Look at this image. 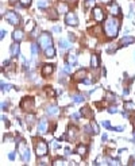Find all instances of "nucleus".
Returning <instances> with one entry per match:
<instances>
[{
    "mask_svg": "<svg viewBox=\"0 0 135 166\" xmlns=\"http://www.w3.org/2000/svg\"><path fill=\"white\" fill-rule=\"evenodd\" d=\"M4 35H6V31H4V30H1V38H4Z\"/></svg>",
    "mask_w": 135,
    "mask_h": 166,
    "instance_id": "nucleus-41",
    "label": "nucleus"
},
{
    "mask_svg": "<svg viewBox=\"0 0 135 166\" xmlns=\"http://www.w3.org/2000/svg\"><path fill=\"white\" fill-rule=\"evenodd\" d=\"M22 160L24 161V162H29V160H30V150L26 146L22 149Z\"/></svg>",
    "mask_w": 135,
    "mask_h": 166,
    "instance_id": "nucleus-14",
    "label": "nucleus"
},
{
    "mask_svg": "<svg viewBox=\"0 0 135 166\" xmlns=\"http://www.w3.org/2000/svg\"><path fill=\"white\" fill-rule=\"evenodd\" d=\"M46 112H47L49 116H58L60 115V108L57 106H49L46 108Z\"/></svg>",
    "mask_w": 135,
    "mask_h": 166,
    "instance_id": "nucleus-9",
    "label": "nucleus"
},
{
    "mask_svg": "<svg viewBox=\"0 0 135 166\" xmlns=\"http://www.w3.org/2000/svg\"><path fill=\"white\" fill-rule=\"evenodd\" d=\"M38 45H39V47H42V49H47V47H50V46H53L52 35L46 31L42 32L41 35H39V38H38Z\"/></svg>",
    "mask_w": 135,
    "mask_h": 166,
    "instance_id": "nucleus-2",
    "label": "nucleus"
},
{
    "mask_svg": "<svg viewBox=\"0 0 135 166\" xmlns=\"http://www.w3.org/2000/svg\"><path fill=\"white\" fill-rule=\"evenodd\" d=\"M35 153L38 157H45L47 154V144L45 141H39L35 146Z\"/></svg>",
    "mask_w": 135,
    "mask_h": 166,
    "instance_id": "nucleus-4",
    "label": "nucleus"
},
{
    "mask_svg": "<svg viewBox=\"0 0 135 166\" xmlns=\"http://www.w3.org/2000/svg\"><path fill=\"white\" fill-rule=\"evenodd\" d=\"M10 1H11V3H15V1H16V0H10Z\"/></svg>",
    "mask_w": 135,
    "mask_h": 166,
    "instance_id": "nucleus-43",
    "label": "nucleus"
},
{
    "mask_svg": "<svg viewBox=\"0 0 135 166\" xmlns=\"http://www.w3.org/2000/svg\"><path fill=\"white\" fill-rule=\"evenodd\" d=\"M6 20L8 23H11L12 26H18L20 23L19 15H18L16 12H14V11H8V12L6 14Z\"/></svg>",
    "mask_w": 135,
    "mask_h": 166,
    "instance_id": "nucleus-3",
    "label": "nucleus"
},
{
    "mask_svg": "<svg viewBox=\"0 0 135 166\" xmlns=\"http://www.w3.org/2000/svg\"><path fill=\"white\" fill-rule=\"evenodd\" d=\"M108 112H109V114H115V112H118V108H116V107H109Z\"/></svg>",
    "mask_w": 135,
    "mask_h": 166,
    "instance_id": "nucleus-34",
    "label": "nucleus"
},
{
    "mask_svg": "<svg viewBox=\"0 0 135 166\" xmlns=\"http://www.w3.org/2000/svg\"><path fill=\"white\" fill-rule=\"evenodd\" d=\"M60 47L62 50H68V49L72 47V43L69 41H66V39H60Z\"/></svg>",
    "mask_w": 135,
    "mask_h": 166,
    "instance_id": "nucleus-13",
    "label": "nucleus"
},
{
    "mask_svg": "<svg viewBox=\"0 0 135 166\" xmlns=\"http://www.w3.org/2000/svg\"><path fill=\"white\" fill-rule=\"evenodd\" d=\"M81 114H83L84 116H87V118H90V116H92V112H90V109L88 108V107H84V108L81 109Z\"/></svg>",
    "mask_w": 135,
    "mask_h": 166,
    "instance_id": "nucleus-26",
    "label": "nucleus"
},
{
    "mask_svg": "<svg viewBox=\"0 0 135 166\" xmlns=\"http://www.w3.org/2000/svg\"><path fill=\"white\" fill-rule=\"evenodd\" d=\"M95 1H96V0H85V1H84V6H85V8L93 7L95 6Z\"/></svg>",
    "mask_w": 135,
    "mask_h": 166,
    "instance_id": "nucleus-28",
    "label": "nucleus"
},
{
    "mask_svg": "<svg viewBox=\"0 0 135 166\" xmlns=\"http://www.w3.org/2000/svg\"><path fill=\"white\" fill-rule=\"evenodd\" d=\"M92 131H93V134H99V126L96 121H92Z\"/></svg>",
    "mask_w": 135,
    "mask_h": 166,
    "instance_id": "nucleus-30",
    "label": "nucleus"
},
{
    "mask_svg": "<svg viewBox=\"0 0 135 166\" xmlns=\"http://www.w3.org/2000/svg\"><path fill=\"white\" fill-rule=\"evenodd\" d=\"M19 1L23 7H29L30 4H31V0H19Z\"/></svg>",
    "mask_w": 135,
    "mask_h": 166,
    "instance_id": "nucleus-32",
    "label": "nucleus"
},
{
    "mask_svg": "<svg viewBox=\"0 0 135 166\" xmlns=\"http://www.w3.org/2000/svg\"><path fill=\"white\" fill-rule=\"evenodd\" d=\"M53 70H54V66L53 65H45L43 66V69H42V73H43V76H49V74H52Z\"/></svg>",
    "mask_w": 135,
    "mask_h": 166,
    "instance_id": "nucleus-12",
    "label": "nucleus"
},
{
    "mask_svg": "<svg viewBox=\"0 0 135 166\" xmlns=\"http://www.w3.org/2000/svg\"><path fill=\"white\" fill-rule=\"evenodd\" d=\"M72 118H73V119H78V118H80V115H78V114H73V115H72Z\"/></svg>",
    "mask_w": 135,
    "mask_h": 166,
    "instance_id": "nucleus-40",
    "label": "nucleus"
},
{
    "mask_svg": "<svg viewBox=\"0 0 135 166\" xmlns=\"http://www.w3.org/2000/svg\"><path fill=\"white\" fill-rule=\"evenodd\" d=\"M93 18L97 22H103L104 20V12L100 7H93Z\"/></svg>",
    "mask_w": 135,
    "mask_h": 166,
    "instance_id": "nucleus-7",
    "label": "nucleus"
},
{
    "mask_svg": "<svg viewBox=\"0 0 135 166\" xmlns=\"http://www.w3.org/2000/svg\"><path fill=\"white\" fill-rule=\"evenodd\" d=\"M31 53L34 57H37V54H38V45L37 43H31Z\"/></svg>",
    "mask_w": 135,
    "mask_h": 166,
    "instance_id": "nucleus-27",
    "label": "nucleus"
},
{
    "mask_svg": "<svg viewBox=\"0 0 135 166\" xmlns=\"http://www.w3.org/2000/svg\"><path fill=\"white\" fill-rule=\"evenodd\" d=\"M64 73L65 74L70 73V65H65V66H64Z\"/></svg>",
    "mask_w": 135,
    "mask_h": 166,
    "instance_id": "nucleus-33",
    "label": "nucleus"
},
{
    "mask_svg": "<svg viewBox=\"0 0 135 166\" xmlns=\"http://www.w3.org/2000/svg\"><path fill=\"white\" fill-rule=\"evenodd\" d=\"M124 107H126V109H135V106H134V103H131V101L126 103V104H124Z\"/></svg>",
    "mask_w": 135,
    "mask_h": 166,
    "instance_id": "nucleus-31",
    "label": "nucleus"
},
{
    "mask_svg": "<svg viewBox=\"0 0 135 166\" xmlns=\"http://www.w3.org/2000/svg\"><path fill=\"white\" fill-rule=\"evenodd\" d=\"M10 51H11V55H12V57L19 55V42L12 43V45H11V47H10Z\"/></svg>",
    "mask_w": 135,
    "mask_h": 166,
    "instance_id": "nucleus-11",
    "label": "nucleus"
},
{
    "mask_svg": "<svg viewBox=\"0 0 135 166\" xmlns=\"http://www.w3.org/2000/svg\"><path fill=\"white\" fill-rule=\"evenodd\" d=\"M135 38L134 37H124V38L120 41V46H124V45H130V43H134Z\"/></svg>",
    "mask_w": 135,
    "mask_h": 166,
    "instance_id": "nucleus-16",
    "label": "nucleus"
},
{
    "mask_svg": "<svg viewBox=\"0 0 135 166\" xmlns=\"http://www.w3.org/2000/svg\"><path fill=\"white\" fill-rule=\"evenodd\" d=\"M47 127H49V123L46 119H41V120L38 121V132L41 135L47 132Z\"/></svg>",
    "mask_w": 135,
    "mask_h": 166,
    "instance_id": "nucleus-8",
    "label": "nucleus"
},
{
    "mask_svg": "<svg viewBox=\"0 0 135 166\" xmlns=\"http://www.w3.org/2000/svg\"><path fill=\"white\" fill-rule=\"evenodd\" d=\"M76 153H77L78 155H85V154H87V146H84V144L77 146V149H76Z\"/></svg>",
    "mask_w": 135,
    "mask_h": 166,
    "instance_id": "nucleus-19",
    "label": "nucleus"
},
{
    "mask_svg": "<svg viewBox=\"0 0 135 166\" xmlns=\"http://www.w3.org/2000/svg\"><path fill=\"white\" fill-rule=\"evenodd\" d=\"M45 55H46L47 58L54 57V55H55V50H54V47H53V46H50V47L45 49Z\"/></svg>",
    "mask_w": 135,
    "mask_h": 166,
    "instance_id": "nucleus-18",
    "label": "nucleus"
},
{
    "mask_svg": "<svg viewBox=\"0 0 135 166\" xmlns=\"http://www.w3.org/2000/svg\"><path fill=\"white\" fill-rule=\"evenodd\" d=\"M34 26H35L34 20H29V22H27V26H26V30H27V31H32Z\"/></svg>",
    "mask_w": 135,
    "mask_h": 166,
    "instance_id": "nucleus-29",
    "label": "nucleus"
},
{
    "mask_svg": "<svg viewBox=\"0 0 135 166\" xmlns=\"http://www.w3.org/2000/svg\"><path fill=\"white\" fill-rule=\"evenodd\" d=\"M85 74H87V72L84 70V69H80V70H78L77 73L73 76V78H74V80H77V81H78V80H84Z\"/></svg>",
    "mask_w": 135,
    "mask_h": 166,
    "instance_id": "nucleus-17",
    "label": "nucleus"
},
{
    "mask_svg": "<svg viewBox=\"0 0 135 166\" xmlns=\"http://www.w3.org/2000/svg\"><path fill=\"white\" fill-rule=\"evenodd\" d=\"M49 7V1L47 0H38V8H42V10H45Z\"/></svg>",
    "mask_w": 135,
    "mask_h": 166,
    "instance_id": "nucleus-23",
    "label": "nucleus"
},
{
    "mask_svg": "<svg viewBox=\"0 0 135 166\" xmlns=\"http://www.w3.org/2000/svg\"><path fill=\"white\" fill-rule=\"evenodd\" d=\"M8 158H10L11 161H14V160H15V153H10V154H8Z\"/></svg>",
    "mask_w": 135,
    "mask_h": 166,
    "instance_id": "nucleus-37",
    "label": "nucleus"
},
{
    "mask_svg": "<svg viewBox=\"0 0 135 166\" xmlns=\"http://www.w3.org/2000/svg\"><path fill=\"white\" fill-rule=\"evenodd\" d=\"M20 106H22V108L24 109V111H30V109H32V107H34V99H32V97H24V99L22 100V103H20Z\"/></svg>",
    "mask_w": 135,
    "mask_h": 166,
    "instance_id": "nucleus-6",
    "label": "nucleus"
},
{
    "mask_svg": "<svg viewBox=\"0 0 135 166\" xmlns=\"http://www.w3.org/2000/svg\"><path fill=\"white\" fill-rule=\"evenodd\" d=\"M77 131H76V128H70V130H69V135H68V137H69V141H73V139H76V137H77Z\"/></svg>",
    "mask_w": 135,
    "mask_h": 166,
    "instance_id": "nucleus-24",
    "label": "nucleus"
},
{
    "mask_svg": "<svg viewBox=\"0 0 135 166\" xmlns=\"http://www.w3.org/2000/svg\"><path fill=\"white\" fill-rule=\"evenodd\" d=\"M68 62H69V65H76V62H77V55L70 53L69 57H68Z\"/></svg>",
    "mask_w": 135,
    "mask_h": 166,
    "instance_id": "nucleus-21",
    "label": "nucleus"
},
{
    "mask_svg": "<svg viewBox=\"0 0 135 166\" xmlns=\"http://www.w3.org/2000/svg\"><path fill=\"white\" fill-rule=\"evenodd\" d=\"M27 121H29V124H32V121H34V115L27 116Z\"/></svg>",
    "mask_w": 135,
    "mask_h": 166,
    "instance_id": "nucleus-35",
    "label": "nucleus"
},
{
    "mask_svg": "<svg viewBox=\"0 0 135 166\" xmlns=\"http://www.w3.org/2000/svg\"><path fill=\"white\" fill-rule=\"evenodd\" d=\"M23 37H24V34H23L22 30H15V31L12 32V38L15 42H20L23 41Z\"/></svg>",
    "mask_w": 135,
    "mask_h": 166,
    "instance_id": "nucleus-10",
    "label": "nucleus"
},
{
    "mask_svg": "<svg viewBox=\"0 0 135 166\" xmlns=\"http://www.w3.org/2000/svg\"><path fill=\"white\" fill-rule=\"evenodd\" d=\"M53 31H54V32H60V31H61V29H60V27H57V26H55V27H53Z\"/></svg>",
    "mask_w": 135,
    "mask_h": 166,
    "instance_id": "nucleus-39",
    "label": "nucleus"
},
{
    "mask_svg": "<svg viewBox=\"0 0 135 166\" xmlns=\"http://www.w3.org/2000/svg\"><path fill=\"white\" fill-rule=\"evenodd\" d=\"M100 1H101V3H109L111 0H100Z\"/></svg>",
    "mask_w": 135,
    "mask_h": 166,
    "instance_id": "nucleus-42",
    "label": "nucleus"
},
{
    "mask_svg": "<svg viewBox=\"0 0 135 166\" xmlns=\"http://www.w3.org/2000/svg\"><path fill=\"white\" fill-rule=\"evenodd\" d=\"M103 126H104L106 128H109V130H111V124H109L108 120H104V121H103Z\"/></svg>",
    "mask_w": 135,
    "mask_h": 166,
    "instance_id": "nucleus-36",
    "label": "nucleus"
},
{
    "mask_svg": "<svg viewBox=\"0 0 135 166\" xmlns=\"http://www.w3.org/2000/svg\"><path fill=\"white\" fill-rule=\"evenodd\" d=\"M58 12L60 14H66L68 12V4L66 3H61L58 6Z\"/></svg>",
    "mask_w": 135,
    "mask_h": 166,
    "instance_id": "nucleus-22",
    "label": "nucleus"
},
{
    "mask_svg": "<svg viewBox=\"0 0 135 166\" xmlns=\"http://www.w3.org/2000/svg\"><path fill=\"white\" fill-rule=\"evenodd\" d=\"M104 31L108 38H115L119 34V20L115 18H109L104 23Z\"/></svg>",
    "mask_w": 135,
    "mask_h": 166,
    "instance_id": "nucleus-1",
    "label": "nucleus"
},
{
    "mask_svg": "<svg viewBox=\"0 0 135 166\" xmlns=\"http://www.w3.org/2000/svg\"><path fill=\"white\" fill-rule=\"evenodd\" d=\"M90 83H92V81L88 80V78H84V80H83V84H85V85H89Z\"/></svg>",
    "mask_w": 135,
    "mask_h": 166,
    "instance_id": "nucleus-38",
    "label": "nucleus"
},
{
    "mask_svg": "<svg viewBox=\"0 0 135 166\" xmlns=\"http://www.w3.org/2000/svg\"><path fill=\"white\" fill-rule=\"evenodd\" d=\"M65 23L68 26H77L78 24V18L74 12H68L66 18H65Z\"/></svg>",
    "mask_w": 135,
    "mask_h": 166,
    "instance_id": "nucleus-5",
    "label": "nucleus"
},
{
    "mask_svg": "<svg viewBox=\"0 0 135 166\" xmlns=\"http://www.w3.org/2000/svg\"><path fill=\"white\" fill-rule=\"evenodd\" d=\"M134 142H135V132H134Z\"/></svg>",
    "mask_w": 135,
    "mask_h": 166,
    "instance_id": "nucleus-44",
    "label": "nucleus"
},
{
    "mask_svg": "<svg viewBox=\"0 0 135 166\" xmlns=\"http://www.w3.org/2000/svg\"><path fill=\"white\" fill-rule=\"evenodd\" d=\"M109 12L112 14V15H119V14H120L119 6H116V4H112V6L109 7Z\"/></svg>",
    "mask_w": 135,
    "mask_h": 166,
    "instance_id": "nucleus-20",
    "label": "nucleus"
},
{
    "mask_svg": "<svg viewBox=\"0 0 135 166\" xmlns=\"http://www.w3.org/2000/svg\"><path fill=\"white\" fill-rule=\"evenodd\" d=\"M72 100H73L74 103H81V101H84V96L83 95H73L72 96Z\"/></svg>",
    "mask_w": 135,
    "mask_h": 166,
    "instance_id": "nucleus-25",
    "label": "nucleus"
},
{
    "mask_svg": "<svg viewBox=\"0 0 135 166\" xmlns=\"http://www.w3.org/2000/svg\"><path fill=\"white\" fill-rule=\"evenodd\" d=\"M100 65V60H99V55L97 54H93L90 57V66L92 68H97Z\"/></svg>",
    "mask_w": 135,
    "mask_h": 166,
    "instance_id": "nucleus-15",
    "label": "nucleus"
}]
</instances>
